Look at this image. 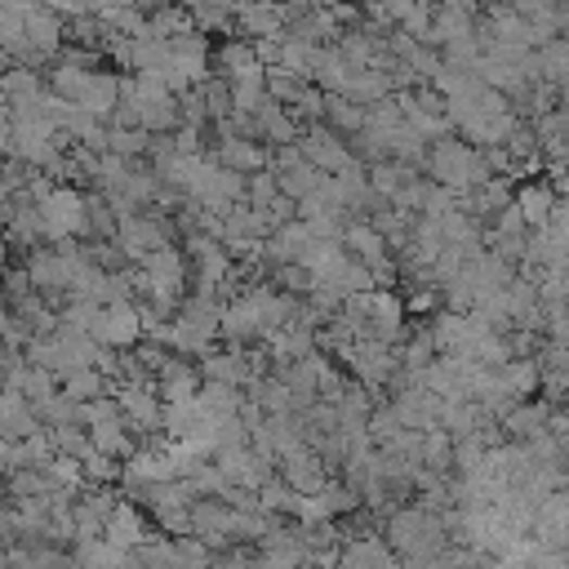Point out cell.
I'll use <instances>...</instances> for the list:
<instances>
[{
    "label": "cell",
    "mask_w": 569,
    "mask_h": 569,
    "mask_svg": "<svg viewBox=\"0 0 569 569\" xmlns=\"http://www.w3.org/2000/svg\"><path fill=\"white\" fill-rule=\"evenodd\" d=\"M290 27V10L280 0H241L236 5V31L245 40H263V36H284Z\"/></svg>",
    "instance_id": "obj_9"
},
{
    "label": "cell",
    "mask_w": 569,
    "mask_h": 569,
    "mask_svg": "<svg viewBox=\"0 0 569 569\" xmlns=\"http://www.w3.org/2000/svg\"><path fill=\"white\" fill-rule=\"evenodd\" d=\"M414 174H422V169H414V165H405V161H378V165H369L374 192L388 197V201H396V197L405 192V182H409Z\"/></svg>",
    "instance_id": "obj_24"
},
{
    "label": "cell",
    "mask_w": 569,
    "mask_h": 569,
    "mask_svg": "<svg viewBox=\"0 0 569 569\" xmlns=\"http://www.w3.org/2000/svg\"><path fill=\"white\" fill-rule=\"evenodd\" d=\"M63 31H67V18L54 14L50 5H31L27 18H23V40L31 45V50H40L45 59H59V50H63Z\"/></svg>",
    "instance_id": "obj_10"
},
{
    "label": "cell",
    "mask_w": 569,
    "mask_h": 569,
    "mask_svg": "<svg viewBox=\"0 0 569 569\" xmlns=\"http://www.w3.org/2000/svg\"><path fill=\"white\" fill-rule=\"evenodd\" d=\"M116 401L129 432H165V396L156 383H116Z\"/></svg>",
    "instance_id": "obj_5"
},
{
    "label": "cell",
    "mask_w": 569,
    "mask_h": 569,
    "mask_svg": "<svg viewBox=\"0 0 569 569\" xmlns=\"http://www.w3.org/2000/svg\"><path fill=\"white\" fill-rule=\"evenodd\" d=\"M138 112H142V129H152V134H174L182 125V99L174 89L156 93V99H142Z\"/></svg>",
    "instance_id": "obj_20"
},
{
    "label": "cell",
    "mask_w": 569,
    "mask_h": 569,
    "mask_svg": "<svg viewBox=\"0 0 569 569\" xmlns=\"http://www.w3.org/2000/svg\"><path fill=\"white\" fill-rule=\"evenodd\" d=\"M201 369L205 378H218V383H236V388H250L254 383V365H250V352L245 347H231V352H205L201 356Z\"/></svg>",
    "instance_id": "obj_15"
},
{
    "label": "cell",
    "mask_w": 569,
    "mask_h": 569,
    "mask_svg": "<svg viewBox=\"0 0 569 569\" xmlns=\"http://www.w3.org/2000/svg\"><path fill=\"white\" fill-rule=\"evenodd\" d=\"M40 214H45L50 241H67V236L89 231V197H80L76 187H54V192L40 201Z\"/></svg>",
    "instance_id": "obj_4"
},
{
    "label": "cell",
    "mask_w": 569,
    "mask_h": 569,
    "mask_svg": "<svg viewBox=\"0 0 569 569\" xmlns=\"http://www.w3.org/2000/svg\"><path fill=\"white\" fill-rule=\"evenodd\" d=\"M498 374H503V383L520 401H530L534 392H543V365H539V356H511L507 365H498Z\"/></svg>",
    "instance_id": "obj_21"
},
{
    "label": "cell",
    "mask_w": 569,
    "mask_h": 569,
    "mask_svg": "<svg viewBox=\"0 0 569 569\" xmlns=\"http://www.w3.org/2000/svg\"><path fill=\"white\" fill-rule=\"evenodd\" d=\"M93 339L108 343V347H134L138 339H148L138 303H129V299H112V303L103 307V316H99V329H93Z\"/></svg>",
    "instance_id": "obj_6"
},
{
    "label": "cell",
    "mask_w": 569,
    "mask_h": 569,
    "mask_svg": "<svg viewBox=\"0 0 569 569\" xmlns=\"http://www.w3.org/2000/svg\"><path fill=\"white\" fill-rule=\"evenodd\" d=\"M59 378H63V374L45 369V365H27V369H23V383H18V388L27 392V401H31V405H45V401H50V396L59 392Z\"/></svg>",
    "instance_id": "obj_29"
},
{
    "label": "cell",
    "mask_w": 569,
    "mask_h": 569,
    "mask_svg": "<svg viewBox=\"0 0 569 569\" xmlns=\"http://www.w3.org/2000/svg\"><path fill=\"white\" fill-rule=\"evenodd\" d=\"M343 365L352 369L356 383L365 388H388L401 374V343H383V339H356L352 352L343 356Z\"/></svg>",
    "instance_id": "obj_3"
},
{
    "label": "cell",
    "mask_w": 569,
    "mask_h": 569,
    "mask_svg": "<svg viewBox=\"0 0 569 569\" xmlns=\"http://www.w3.org/2000/svg\"><path fill=\"white\" fill-rule=\"evenodd\" d=\"M280 477L290 481L299 494H320L325 485H329V463L312 450V445H303L299 454H290V458H280Z\"/></svg>",
    "instance_id": "obj_12"
},
{
    "label": "cell",
    "mask_w": 569,
    "mask_h": 569,
    "mask_svg": "<svg viewBox=\"0 0 569 569\" xmlns=\"http://www.w3.org/2000/svg\"><path fill=\"white\" fill-rule=\"evenodd\" d=\"M187 27H197L192 10L182 5V0H165L161 10H152V36H178Z\"/></svg>",
    "instance_id": "obj_28"
},
{
    "label": "cell",
    "mask_w": 569,
    "mask_h": 569,
    "mask_svg": "<svg viewBox=\"0 0 569 569\" xmlns=\"http://www.w3.org/2000/svg\"><path fill=\"white\" fill-rule=\"evenodd\" d=\"M214 156H218V165H227V169H241V174H258V169H271V148H263L258 138H241V134H231V138H218Z\"/></svg>",
    "instance_id": "obj_13"
},
{
    "label": "cell",
    "mask_w": 569,
    "mask_h": 569,
    "mask_svg": "<svg viewBox=\"0 0 569 569\" xmlns=\"http://www.w3.org/2000/svg\"><path fill=\"white\" fill-rule=\"evenodd\" d=\"M441 307V294L437 290H414L409 294V312H437Z\"/></svg>",
    "instance_id": "obj_33"
},
{
    "label": "cell",
    "mask_w": 569,
    "mask_h": 569,
    "mask_svg": "<svg viewBox=\"0 0 569 569\" xmlns=\"http://www.w3.org/2000/svg\"><path fill=\"white\" fill-rule=\"evenodd\" d=\"M418 5V0H369V10H374V18H383V23H392V27H401L405 23V14Z\"/></svg>",
    "instance_id": "obj_31"
},
{
    "label": "cell",
    "mask_w": 569,
    "mask_h": 569,
    "mask_svg": "<svg viewBox=\"0 0 569 569\" xmlns=\"http://www.w3.org/2000/svg\"><path fill=\"white\" fill-rule=\"evenodd\" d=\"M552 414H556V405H552L547 396H543V401H520V405L503 418V427H507V437H511V441H534V437L547 432Z\"/></svg>",
    "instance_id": "obj_16"
},
{
    "label": "cell",
    "mask_w": 569,
    "mask_h": 569,
    "mask_svg": "<svg viewBox=\"0 0 569 569\" xmlns=\"http://www.w3.org/2000/svg\"><path fill=\"white\" fill-rule=\"evenodd\" d=\"M250 401H258L267 414H284V409H294V388L284 374H263L250 383Z\"/></svg>",
    "instance_id": "obj_22"
},
{
    "label": "cell",
    "mask_w": 569,
    "mask_h": 569,
    "mask_svg": "<svg viewBox=\"0 0 569 569\" xmlns=\"http://www.w3.org/2000/svg\"><path fill=\"white\" fill-rule=\"evenodd\" d=\"M108 539L121 543V547H138V543H148V539H152L148 516H142V503L121 498V507H116L112 520H108Z\"/></svg>",
    "instance_id": "obj_17"
},
{
    "label": "cell",
    "mask_w": 569,
    "mask_h": 569,
    "mask_svg": "<svg viewBox=\"0 0 569 569\" xmlns=\"http://www.w3.org/2000/svg\"><path fill=\"white\" fill-rule=\"evenodd\" d=\"M388 543L396 547V556L405 565H427V560H441L445 556V543H450V530H445V516L432 511V507H392L388 511V526H383Z\"/></svg>",
    "instance_id": "obj_1"
},
{
    "label": "cell",
    "mask_w": 569,
    "mask_h": 569,
    "mask_svg": "<svg viewBox=\"0 0 569 569\" xmlns=\"http://www.w3.org/2000/svg\"><path fill=\"white\" fill-rule=\"evenodd\" d=\"M280 178V192L284 197H294V201H307V197H316L320 187H325V169L316 165V161H303V165H294V169H284V174H276Z\"/></svg>",
    "instance_id": "obj_23"
},
{
    "label": "cell",
    "mask_w": 569,
    "mask_h": 569,
    "mask_svg": "<svg viewBox=\"0 0 569 569\" xmlns=\"http://www.w3.org/2000/svg\"><path fill=\"white\" fill-rule=\"evenodd\" d=\"M40 5H50L54 14H63L67 23L72 18H85V14H93V0H40Z\"/></svg>",
    "instance_id": "obj_32"
},
{
    "label": "cell",
    "mask_w": 569,
    "mask_h": 569,
    "mask_svg": "<svg viewBox=\"0 0 569 569\" xmlns=\"http://www.w3.org/2000/svg\"><path fill=\"white\" fill-rule=\"evenodd\" d=\"M299 142H303V156L307 161H316L325 174H352V169H369L361 156H356V148H352V138L347 134H339L334 125H307L303 134H299Z\"/></svg>",
    "instance_id": "obj_2"
},
{
    "label": "cell",
    "mask_w": 569,
    "mask_h": 569,
    "mask_svg": "<svg viewBox=\"0 0 569 569\" xmlns=\"http://www.w3.org/2000/svg\"><path fill=\"white\" fill-rule=\"evenodd\" d=\"M40 93H45V80L36 76V67H23V63H14V67L5 72V103H10V108L36 103Z\"/></svg>",
    "instance_id": "obj_26"
},
{
    "label": "cell",
    "mask_w": 569,
    "mask_h": 569,
    "mask_svg": "<svg viewBox=\"0 0 569 569\" xmlns=\"http://www.w3.org/2000/svg\"><path fill=\"white\" fill-rule=\"evenodd\" d=\"M263 329H267V320H263V307H258L254 294H236L231 303H223V339H227L231 347L258 343Z\"/></svg>",
    "instance_id": "obj_8"
},
{
    "label": "cell",
    "mask_w": 569,
    "mask_h": 569,
    "mask_svg": "<svg viewBox=\"0 0 569 569\" xmlns=\"http://www.w3.org/2000/svg\"><path fill=\"white\" fill-rule=\"evenodd\" d=\"M152 129H121V125H108V152H121L129 161H142L152 152Z\"/></svg>",
    "instance_id": "obj_27"
},
{
    "label": "cell",
    "mask_w": 569,
    "mask_h": 569,
    "mask_svg": "<svg viewBox=\"0 0 569 569\" xmlns=\"http://www.w3.org/2000/svg\"><path fill=\"white\" fill-rule=\"evenodd\" d=\"M276 197H280V178H276V169H258V174H250V192H245L250 205L267 210Z\"/></svg>",
    "instance_id": "obj_30"
},
{
    "label": "cell",
    "mask_w": 569,
    "mask_h": 569,
    "mask_svg": "<svg viewBox=\"0 0 569 569\" xmlns=\"http://www.w3.org/2000/svg\"><path fill=\"white\" fill-rule=\"evenodd\" d=\"M197 401H201L205 414H223V418H231V414H241V409H245L241 388H236V383H218V378H205V388H201Z\"/></svg>",
    "instance_id": "obj_25"
},
{
    "label": "cell",
    "mask_w": 569,
    "mask_h": 569,
    "mask_svg": "<svg viewBox=\"0 0 569 569\" xmlns=\"http://www.w3.org/2000/svg\"><path fill=\"white\" fill-rule=\"evenodd\" d=\"M201 388H205L201 356L192 361V356L174 352V356L161 365V374H156V392H161L165 401H197V396H201Z\"/></svg>",
    "instance_id": "obj_7"
},
{
    "label": "cell",
    "mask_w": 569,
    "mask_h": 569,
    "mask_svg": "<svg viewBox=\"0 0 569 569\" xmlns=\"http://www.w3.org/2000/svg\"><path fill=\"white\" fill-rule=\"evenodd\" d=\"M312 241H316L312 223H307V218H290V223L276 227L267 241H263V258H267V263H299Z\"/></svg>",
    "instance_id": "obj_11"
},
{
    "label": "cell",
    "mask_w": 569,
    "mask_h": 569,
    "mask_svg": "<svg viewBox=\"0 0 569 569\" xmlns=\"http://www.w3.org/2000/svg\"><path fill=\"white\" fill-rule=\"evenodd\" d=\"M63 392L72 401H99V396H116V378L103 374L99 365H80L72 374H63Z\"/></svg>",
    "instance_id": "obj_18"
},
{
    "label": "cell",
    "mask_w": 569,
    "mask_h": 569,
    "mask_svg": "<svg viewBox=\"0 0 569 569\" xmlns=\"http://www.w3.org/2000/svg\"><path fill=\"white\" fill-rule=\"evenodd\" d=\"M40 414H36V405L27 401V392L23 388H5V401H0V437L5 441H23V437H31V432H40Z\"/></svg>",
    "instance_id": "obj_14"
},
{
    "label": "cell",
    "mask_w": 569,
    "mask_h": 569,
    "mask_svg": "<svg viewBox=\"0 0 569 569\" xmlns=\"http://www.w3.org/2000/svg\"><path fill=\"white\" fill-rule=\"evenodd\" d=\"M556 201H560L556 182H526V187H516V205H520V214L530 218V227H547L552 214H556Z\"/></svg>",
    "instance_id": "obj_19"
}]
</instances>
